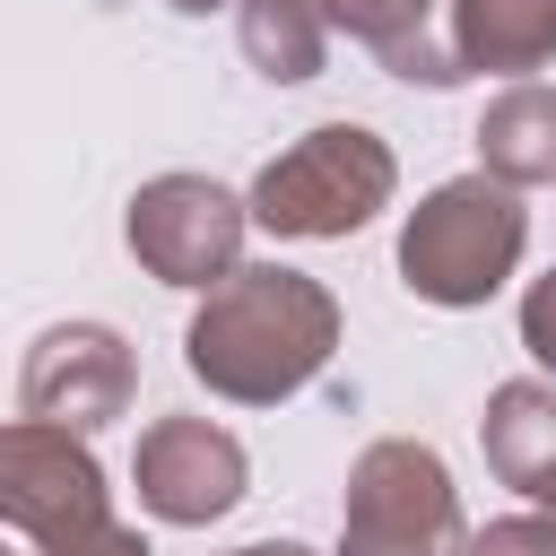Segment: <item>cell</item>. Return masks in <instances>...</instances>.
<instances>
[{
	"label": "cell",
	"instance_id": "12",
	"mask_svg": "<svg viewBox=\"0 0 556 556\" xmlns=\"http://www.w3.org/2000/svg\"><path fill=\"white\" fill-rule=\"evenodd\" d=\"M478 174H495L513 191L556 182V87L513 78L504 96H486V113H478Z\"/></svg>",
	"mask_w": 556,
	"mask_h": 556
},
{
	"label": "cell",
	"instance_id": "2",
	"mask_svg": "<svg viewBox=\"0 0 556 556\" xmlns=\"http://www.w3.org/2000/svg\"><path fill=\"white\" fill-rule=\"evenodd\" d=\"M0 521L26 530L43 556H148V539L113 521V486L87 434L43 426V417L0 426Z\"/></svg>",
	"mask_w": 556,
	"mask_h": 556
},
{
	"label": "cell",
	"instance_id": "13",
	"mask_svg": "<svg viewBox=\"0 0 556 556\" xmlns=\"http://www.w3.org/2000/svg\"><path fill=\"white\" fill-rule=\"evenodd\" d=\"M235 35H243V61H252L269 87H304V78H321V61H330V17H321V0H235Z\"/></svg>",
	"mask_w": 556,
	"mask_h": 556
},
{
	"label": "cell",
	"instance_id": "18",
	"mask_svg": "<svg viewBox=\"0 0 556 556\" xmlns=\"http://www.w3.org/2000/svg\"><path fill=\"white\" fill-rule=\"evenodd\" d=\"M0 556H9V547H0Z\"/></svg>",
	"mask_w": 556,
	"mask_h": 556
},
{
	"label": "cell",
	"instance_id": "9",
	"mask_svg": "<svg viewBox=\"0 0 556 556\" xmlns=\"http://www.w3.org/2000/svg\"><path fill=\"white\" fill-rule=\"evenodd\" d=\"M478 443H486V469L513 495L556 504V382H495L486 417H478Z\"/></svg>",
	"mask_w": 556,
	"mask_h": 556
},
{
	"label": "cell",
	"instance_id": "14",
	"mask_svg": "<svg viewBox=\"0 0 556 556\" xmlns=\"http://www.w3.org/2000/svg\"><path fill=\"white\" fill-rule=\"evenodd\" d=\"M469 556H556V513H513V521H486L478 539H460Z\"/></svg>",
	"mask_w": 556,
	"mask_h": 556
},
{
	"label": "cell",
	"instance_id": "16",
	"mask_svg": "<svg viewBox=\"0 0 556 556\" xmlns=\"http://www.w3.org/2000/svg\"><path fill=\"white\" fill-rule=\"evenodd\" d=\"M226 556H313V547H295V539H261V547H226Z\"/></svg>",
	"mask_w": 556,
	"mask_h": 556
},
{
	"label": "cell",
	"instance_id": "7",
	"mask_svg": "<svg viewBox=\"0 0 556 556\" xmlns=\"http://www.w3.org/2000/svg\"><path fill=\"white\" fill-rule=\"evenodd\" d=\"M130 391H139V365L113 321H52L17 365V408L43 426H70V434L113 426L130 408Z\"/></svg>",
	"mask_w": 556,
	"mask_h": 556
},
{
	"label": "cell",
	"instance_id": "1",
	"mask_svg": "<svg viewBox=\"0 0 556 556\" xmlns=\"http://www.w3.org/2000/svg\"><path fill=\"white\" fill-rule=\"evenodd\" d=\"M339 348V304L321 278L287 269V261H243L235 278H217L182 330V365L191 382H208L235 408H278L295 400Z\"/></svg>",
	"mask_w": 556,
	"mask_h": 556
},
{
	"label": "cell",
	"instance_id": "6",
	"mask_svg": "<svg viewBox=\"0 0 556 556\" xmlns=\"http://www.w3.org/2000/svg\"><path fill=\"white\" fill-rule=\"evenodd\" d=\"M243 217H252V208H243L226 182H208V174H156V182L130 191L122 243H130V261H139L148 278L208 295L217 278L243 269Z\"/></svg>",
	"mask_w": 556,
	"mask_h": 556
},
{
	"label": "cell",
	"instance_id": "15",
	"mask_svg": "<svg viewBox=\"0 0 556 556\" xmlns=\"http://www.w3.org/2000/svg\"><path fill=\"white\" fill-rule=\"evenodd\" d=\"M521 348L556 374V269H547V278H530V295H521Z\"/></svg>",
	"mask_w": 556,
	"mask_h": 556
},
{
	"label": "cell",
	"instance_id": "3",
	"mask_svg": "<svg viewBox=\"0 0 556 556\" xmlns=\"http://www.w3.org/2000/svg\"><path fill=\"white\" fill-rule=\"evenodd\" d=\"M521 243H530L521 191L495 182V174H460V182H434L408 208V226H400V278H408V295H426L443 313H469V304H486L521 269Z\"/></svg>",
	"mask_w": 556,
	"mask_h": 556
},
{
	"label": "cell",
	"instance_id": "11",
	"mask_svg": "<svg viewBox=\"0 0 556 556\" xmlns=\"http://www.w3.org/2000/svg\"><path fill=\"white\" fill-rule=\"evenodd\" d=\"M434 9H443V0H321V17L348 26L365 52H382L391 78H408V87H452L460 61H452V35H434Z\"/></svg>",
	"mask_w": 556,
	"mask_h": 556
},
{
	"label": "cell",
	"instance_id": "4",
	"mask_svg": "<svg viewBox=\"0 0 556 556\" xmlns=\"http://www.w3.org/2000/svg\"><path fill=\"white\" fill-rule=\"evenodd\" d=\"M391 191H400L391 148L365 122H321V130H304L295 148H278L252 174V200L243 208H252V226H269L287 243H339L365 217H382Z\"/></svg>",
	"mask_w": 556,
	"mask_h": 556
},
{
	"label": "cell",
	"instance_id": "8",
	"mask_svg": "<svg viewBox=\"0 0 556 556\" xmlns=\"http://www.w3.org/2000/svg\"><path fill=\"white\" fill-rule=\"evenodd\" d=\"M243 478H252L243 443H235L226 426H208V417H156V426L139 434V452H130L139 504H148L156 521H174V530L226 521V513L243 504Z\"/></svg>",
	"mask_w": 556,
	"mask_h": 556
},
{
	"label": "cell",
	"instance_id": "17",
	"mask_svg": "<svg viewBox=\"0 0 556 556\" xmlns=\"http://www.w3.org/2000/svg\"><path fill=\"white\" fill-rule=\"evenodd\" d=\"M165 9H182V17H208V9H226V0H165Z\"/></svg>",
	"mask_w": 556,
	"mask_h": 556
},
{
	"label": "cell",
	"instance_id": "5",
	"mask_svg": "<svg viewBox=\"0 0 556 556\" xmlns=\"http://www.w3.org/2000/svg\"><path fill=\"white\" fill-rule=\"evenodd\" d=\"M460 547V495L434 443L382 434L348 469L339 504V556H452Z\"/></svg>",
	"mask_w": 556,
	"mask_h": 556
},
{
	"label": "cell",
	"instance_id": "10",
	"mask_svg": "<svg viewBox=\"0 0 556 556\" xmlns=\"http://www.w3.org/2000/svg\"><path fill=\"white\" fill-rule=\"evenodd\" d=\"M443 35H452V61L460 78L469 70H539L556 61V0H443Z\"/></svg>",
	"mask_w": 556,
	"mask_h": 556
}]
</instances>
